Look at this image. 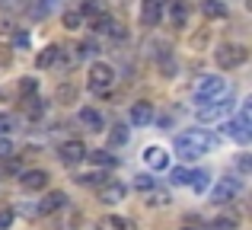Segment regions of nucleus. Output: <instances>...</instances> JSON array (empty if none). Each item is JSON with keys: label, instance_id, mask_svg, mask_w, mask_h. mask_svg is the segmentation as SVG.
Returning <instances> with one entry per match:
<instances>
[{"label": "nucleus", "instance_id": "obj_1", "mask_svg": "<svg viewBox=\"0 0 252 230\" xmlns=\"http://www.w3.org/2000/svg\"><path fill=\"white\" fill-rule=\"evenodd\" d=\"M217 144H220L217 134H211V131H204V128H191V131H185V134L176 137V157L185 160V163H191V160H198V157L217 150Z\"/></svg>", "mask_w": 252, "mask_h": 230}, {"label": "nucleus", "instance_id": "obj_2", "mask_svg": "<svg viewBox=\"0 0 252 230\" xmlns=\"http://www.w3.org/2000/svg\"><path fill=\"white\" fill-rule=\"evenodd\" d=\"M112 83H115V67L109 61H93L90 74H86V90L99 96V93H109Z\"/></svg>", "mask_w": 252, "mask_h": 230}, {"label": "nucleus", "instance_id": "obj_3", "mask_svg": "<svg viewBox=\"0 0 252 230\" xmlns=\"http://www.w3.org/2000/svg\"><path fill=\"white\" fill-rule=\"evenodd\" d=\"M214 61L220 70H233V67H243V64L249 61V48L240 42H223L220 48L214 51Z\"/></svg>", "mask_w": 252, "mask_h": 230}, {"label": "nucleus", "instance_id": "obj_4", "mask_svg": "<svg viewBox=\"0 0 252 230\" xmlns=\"http://www.w3.org/2000/svg\"><path fill=\"white\" fill-rule=\"evenodd\" d=\"M93 32H99V35H109L112 42H128V26L118 23V19H112L109 13H99V16H93Z\"/></svg>", "mask_w": 252, "mask_h": 230}, {"label": "nucleus", "instance_id": "obj_5", "mask_svg": "<svg viewBox=\"0 0 252 230\" xmlns=\"http://www.w3.org/2000/svg\"><path fill=\"white\" fill-rule=\"evenodd\" d=\"M227 93V80L223 77H201L195 83V102H211V99H220Z\"/></svg>", "mask_w": 252, "mask_h": 230}, {"label": "nucleus", "instance_id": "obj_6", "mask_svg": "<svg viewBox=\"0 0 252 230\" xmlns=\"http://www.w3.org/2000/svg\"><path fill=\"white\" fill-rule=\"evenodd\" d=\"M223 115H230V90L220 96V99L201 102V106H198V112H195L198 122H214V118H223Z\"/></svg>", "mask_w": 252, "mask_h": 230}, {"label": "nucleus", "instance_id": "obj_7", "mask_svg": "<svg viewBox=\"0 0 252 230\" xmlns=\"http://www.w3.org/2000/svg\"><path fill=\"white\" fill-rule=\"evenodd\" d=\"M240 192H243V179H240V176H227V179H220L217 189L211 192V201H214V205H223V201L236 198Z\"/></svg>", "mask_w": 252, "mask_h": 230}, {"label": "nucleus", "instance_id": "obj_8", "mask_svg": "<svg viewBox=\"0 0 252 230\" xmlns=\"http://www.w3.org/2000/svg\"><path fill=\"white\" fill-rule=\"evenodd\" d=\"M125 195H128V186L118 179H105L102 186H99V205H118V201H125Z\"/></svg>", "mask_w": 252, "mask_h": 230}, {"label": "nucleus", "instance_id": "obj_9", "mask_svg": "<svg viewBox=\"0 0 252 230\" xmlns=\"http://www.w3.org/2000/svg\"><path fill=\"white\" fill-rule=\"evenodd\" d=\"M58 157H61V163L64 166H77V163H83L86 160V147H83V141H64L61 147H58Z\"/></svg>", "mask_w": 252, "mask_h": 230}, {"label": "nucleus", "instance_id": "obj_10", "mask_svg": "<svg viewBox=\"0 0 252 230\" xmlns=\"http://www.w3.org/2000/svg\"><path fill=\"white\" fill-rule=\"evenodd\" d=\"M19 186H23V192H42V189H48V173L45 169H23Z\"/></svg>", "mask_w": 252, "mask_h": 230}, {"label": "nucleus", "instance_id": "obj_11", "mask_svg": "<svg viewBox=\"0 0 252 230\" xmlns=\"http://www.w3.org/2000/svg\"><path fill=\"white\" fill-rule=\"evenodd\" d=\"M163 3H166V0H141V26H147V29L160 26V19H163Z\"/></svg>", "mask_w": 252, "mask_h": 230}, {"label": "nucleus", "instance_id": "obj_12", "mask_svg": "<svg viewBox=\"0 0 252 230\" xmlns=\"http://www.w3.org/2000/svg\"><path fill=\"white\" fill-rule=\"evenodd\" d=\"M144 163L150 166V173H160V169H169V154H166V147H160V144L147 147V150H144Z\"/></svg>", "mask_w": 252, "mask_h": 230}, {"label": "nucleus", "instance_id": "obj_13", "mask_svg": "<svg viewBox=\"0 0 252 230\" xmlns=\"http://www.w3.org/2000/svg\"><path fill=\"white\" fill-rule=\"evenodd\" d=\"M128 122L134 125V128H144V125L154 122V102H134V106L128 109Z\"/></svg>", "mask_w": 252, "mask_h": 230}, {"label": "nucleus", "instance_id": "obj_14", "mask_svg": "<svg viewBox=\"0 0 252 230\" xmlns=\"http://www.w3.org/2000/svg\"><path fill=\"white\" fill-rule=\"evenodd\" d=\"M223 134L233 137V141H236V144H243V147H246V144L252 141V131L240 122V118H230V122H223Z\"/></svg>", "mask_w": 252, "mask_h": 230}, {"label": "nucleus", "instance_id": "obj_15", "mask_svg": "<svg viewBox=\"0 0 252 230\" xmlns=\"http://www.w3.org/2000/svg\"><path fill=\"white\" fill-rule=\"evenodd\" d=\"M189 3L185 0H169V10H166V16H169V23L176 26V29H185L189 26Z\"/></svg>", "mask_w": 252, "mask_h": 230}, {"label": "nucleus", "instance_id": "obj_16", "mask_svg": "<svg viewBox=\"0 0 252 230\" xmlns=\"http://www.w3.org/2000/svg\"><path fill=\"white\" fill-rule=\"evenodd\" d=\"M19 109H23V115H26V118H32V122L45 115V102L38 99L35 93H29V96H19Z\"/></svg>", "mask_w": 252, "mask_h": 230}, {"label": "nucleus", "instance_id": "obj_17", "mask_svg": "<svg viewBox=\"0 0 252 230\" xmlns=\"http://www.w3.org/2000/svg\"><path fill=\"white\" fill-rule=\"evenodd\" d=\"M64 205H67V195L64 192H48L38 201V214H55V211H61Z\"/></svg>", "mask_w": 252, "mask_h": 230}, {"label": "nucleus", "instance_id": "obj_18", "mask_svg": "<svg viewBox=\"0 0 252 230\" xmlns=\"http://www.w3.org/2000/svg\"><path fill=\"white\" fill-rule=\"evenodd\" d=\"M80 122H83L90 131H102V128H105L102 112H99V109H93V106H83V109H80Z\"/></svg>", "mask_w": 252, "mask_h": 230}, {"label": "nucleus", "instance_id": "obj_19", "mask_svg": "<svg viewBox=\"0 0 252 230\" xmlns=\"http://www.w3.org/2000/svg\"><path fill=\"white\" fill-rule=\"evenodd\" d=\"M58 58H61V45H45L42 51H38V58H35V67H55L58 64Z\"/></svg>", "mask_w": 252, "mask_h": 230}, {"label": "nucleus", "instance_id": "obj_20", "mask_svg": "<svg viewBox=\"0 0 252 230\" xmlns=\"http://www.w3.org/2000/svg\"><path fill=\"white\" fill-rule=\"evenodd\" d=\"M201 13L208 19H227V3H223V0H201Z\"/></svg>", "mask_w": 252, "mask_h": 230}, {"label": "nucleus", "instance_id": "obj_21", "mask_svg": "<svg viewBox=\"0 0 252 230\" xmlns=\"http://www.w3.org/2000/svg\"><path fill=\"white\" fill-rule=\"evenodd\" d=\"M86 160H90L93 166H102V169L118 166V157H112L109 150H93V154H86Z\"/></svg>", "mask_w": 252, "mask_h": 230}, {"label": "nucleus", "instance_id": "obj_22", "mask_svg": "<svg viewBox=\"0 0 252 230\" xmlns=\"http://www.w3.org/2000/svg\"><path fill=\"white\" fill-rule=\"evenodd\" d=\"M55 102H61V106H70V102H77V87L70 80H64L61 87L55 90Z\"/></svg>", "mask_w": 252, "mask_h": 230}, {"label": "nucleus", "instance_id": "obj_23", "mask_svg": "<svg viewBox=\"0 0 252 230\" xmlns=\"http://www.w3.org/2000/svg\"><path fill=\"white\" fill-rule=\"evenodd\" d=\"M189 186H191V189H195V192H198V195H201V192H204V189H208V186H211V176H208V173H204V169H191V176H189Z\"/></svg>", "mask_w": 252, "mask_h": 230}, {"label": "nucleus", "instance_id": "obj_24", "mask_svg": "<svg viewBox=\"0 0 252 230\" xmlns=\"http://www.w3.org/2000/svg\"><path fill=\"white\" fill-rule=\"evenodd\" d=\"M125 144H128V128L125 125L109 128V147H125Z\"/></svg>", "mask_w": 252, "mask_h": 230}, {"label": "nucleus", "instance_id": "obj_25", "mask_svg": "<svg viewBox=\"0 0 252 230\" xmlns=\"http://www.w3.org/2000/svg\"><path fill=\"white\" fill-rule=\"evenodd\" d=\"M61 23H64V29L77 32V29H83V13H80V10H67V13L61 16Z\"/></svg>", "mask_w": 252, "mask_h": 230}, {"label": "nucleus", "instance_id": "obj_26", "mask_svg": "<svg viewBox=\"0 0 252 230\" xmlns=\"http://www.w3.org/2000/svg\"><path fill=\"white\" fill-rule=\"evenodd\" d=\"M102 224L118 227V230H134V221H131V218H122V214H105V218H102Z\"/></svg>", "mask_w": 252, "mask_h": 230}, {"label": "nucleus", "instance_id": "obj_27", "mask_svg": "<svg viewBox=\"0 0 252 230\" xmlns=\"http://www.w3.org/2000/svg\"><path fill=\"white\" fill-rule=\"evenodd\" d=\"M211 227H214V230H236V227H240V214H220Z\"/></svg>", "mask_w": 252, "mask_h": 230}, {"label": "nucleus", "instance_id": "obj_28", "mask_svg": "<svg viewBox=\"0 0 252 230\" xmlns=\"http://www.w3.org/2000/svg\"><path fill=\"white\" fill-rule=\"evenodd\" d=\"M105 179H109V176H105L102 169H99V173H83V176H77V182H80V186H96V189L102 186Z\"/></svg>", "mask_w": 252, "mask_h": 230}, {"label": "nucleus", "instance_id": "obj_29", "mask_svg": "<svg viewBox=\"0 0 252 230\" xmlns=\"http://www.w3.org/2000/svg\"><path fill=\"white\" fill-rule=\"evenodd\" d=\"M147 205L150 208H163V205H169V195L166 192H157V186L147 192Z\"/></svg>", "mask_w": 252, "mask_h": 230}, {"label": "nucleus", "instance_id": "obj_30", "mask_svg": "<svg viewBox=\"0 0 252 230\" xmlns=\"http://www.w3.org/2000/svg\"><path fill=\"white\" fill-rule=\"evenodd\" d=\"M80 13H83V19H86V16H99V13H105V6L99 3V0H83Z\"/></svg>", "mask_w": 252, "mask_h": 230}, {"label": "nucleus", "instance_id": "obj_31", "mask_svg": "<svg viewBox=\"0 0 252 230\" xmlns=\"http://www.w3.org/2000/svg\"><path fill=\"white\" fill-rule=\"evenodd\" d=\"M134 186L141 189V192H150V189L157 186V179H154L150 173H141V176H134Z\"/></svg>", "mask_w": 252, "mask_h": 230}, {"label": "nucleus", "instance_id": "obj_32", "mask_svg": "<svg viewBox=\"0 0 252 230\" xmlns=\"http://www.w3.org/2000/svg\"><path fill=\"white\" fill-rule=\"evenodd\" d=\"M35 90H38L35 77H23V80H19V96H29V93H35Z\"/></svg>", "mask_w": 252, "mask_h": 230}, {"label": "nucleus", "instance_id": "obj_33", "mask_svg": "<svg viewBox=\"0 0 252 230\" xmlns=\"http://www.w3.org/2000/svg\"><path fill=\"white\" fill-rule=\"evenodd\" d=\"M13 64V48L6 42H0V70H6Z\"/></svg>", "mask_w": 252, "mask_h": 230}, {"label": "nucleus", "instance_id": "obj_34", "mask_svg": "<svg viewBox=\"0 0 252 230\" xmlns=\"http://www.w3.org/2000/svg\"><path fill=\"white\" fill-rule=\"evenodd\" d=\"M189 176H191V169H182V166H176L172 169V186H185V182H189Z\"/></svg>", "mask_w": 252, "mask_h": 230}, {"label": "nucleus", "instance_id": "obj_35", "mask_svg": "<svg viewBox=\"0 0 252 230\" xmlns=\"http://www.w3.org/2000/svg\"><path fill=\"white\" fill-rule=\"evenodd\" d=\"M13 150H16V147H13V141L6 134H0V160H10Z\"/></svg>", "mask_w": 252, "mask_h": 230}, {"label": "nucleus", "instance_id": "obj_36", "mask_svg": "<svg viewBox=\"0 0 252 230\" xmlns=\"http://www.w3.org/2000/svg\"><path fill=\"white\" fill-rule=\"evenodd\" d=\"M240 122L246 125V128L252 125V99H246V102H243V106H240Z\"/></svg>", "mask_w": 252, "mask_h": 230}, {"label": "nucleus", "instance_id": "obj_37", "mask_svg": "<svg viewBox=\"0 0 252 230\" xmlns=\"http://www.w3.org/2000/svg\"><path fill=\"white\" fill-rule=\"evenodd\" d=\"M13 45H16V48H26V45H29V32L26 29H13Z\"/></svg>", "mask_w": 252, "mask_h": 230}, {"label": "nucleus", "instance_id": "obj_38", "mask_svg": "<svg viewBox=\"0 0 252 230\" xmlns=\"http://www.w3.org/2000/svg\"><path fill=\"white\" fill-rule=\"evenodd\" d=\"M13 227V208H0V230Z\"/></svg>", "mask_w": 252, "mask_h": 230}, {"label": "nucleus", "instance_id": "obj_39", "mask_svg": "<svg viewBox=\"0 0 252 230\" xmlns=\"http://www.w3.org/2000/svg\"><path fill=\"white\" fill-rule=\"evenodd\" d=\"M13 125H16V122H13V115L0 112V134H10V131H13Z\"/></svg>", "mask_w": 252, "mask_h": 230}, {"label": "nucleus", "instance_id": "obj_40", "mask_svg": "<svg viewBox=\"0 0 252 230\" xmlns=\"http://www.w3.org/2000/svg\"><path fill=\"white\" fill-rule=\"evenodd\" d=\"M0 6H3V10H26L29 0H0Z\"/></svg>", "mask_w": 252, "mask_h": 230}, {"label": "nucleus", "instance_id": "obj_41", "mask_svg": "<svg viewBox=\"0 0 252 230\" xmlns=\"http://www.w3.org/2000/svg\"><path fill=\"white\" fill-rule=\"evenodd\" d=\"M236 169H240L243 176H246L249 169H252V160H249V154H240V157H236Z\"/></svg>", "mask_w": 252, "mask_h": 230}, {"label": "nucleus", "instance_id": "obj_42", "mask_svg": "<svg viewBox=\"0 0 252 230\" xmlns=\"http://www.w3.org/2000/svg\"><path fill=\"white\" fill-rule=\"evenodd\" d=\"M13 29H16V26H13V23H6V19L0 23V32H3V35H13Z\"/></svg>", "mask_w": 252, "mask_h": 230}, {"label": "nucleus", "instance_id": "obj_43", "mask_svg": "<svg viewBox=\"0 0 252 230\" xmlns=\"http://www.w3.org/2000/svg\"><path fill=\"white\" fill-rule=\"evenodd\" d=\"M99 230H118V227H109V224H102V221H99Z\"/></svg>", "mask_w": 252, "mask_h": 230}, {"label": "nucleus", "instance_id": "obj_44", "mask_svg": "<svg viewBox=\"0 0 252 230\" xmlns=\"http://www.w3.org/2000/svg\"><path fill=\"white\" fill-rule=\"evenodd\" d=\"M182 230H201V227H182Z\"/></svg>", "mask_w": 252, "mask_h": 230}]
</instances>
